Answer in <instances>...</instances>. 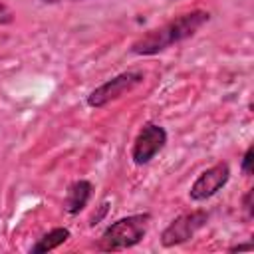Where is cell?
<instances>
[{
    "label": "cell",
    "instance_id": "3957f363",
    "mask_svg": "<svg viewBox=\"0 0 254 254\" xmlns=\"http://www.w3.org/2000/svg\"><path fill=\"white\" fill-rule=\"evenodd\" d=\"M145 79V71L143 69H129V71H123L111 79H107L105 83H101L99 87H95L89 95H87V105L89 107H105L107 103L123 97L125 93L133 91L137 85H141Z\"/></svg>",
    "mask_w": 254,
    "mask_h": 254
},
{
    "label": "cell",
    "instance_id": "8992f818",
    "mask_svg": "<svg viewBox=\"0 0 254 254\" xmlns=\"http://www.w3.org/2000/svg\"><path fill=\"white\" fill-rule=\"evenodd\" d=\"M230 179V167L228 163L220 161L216 165H212L210 169H206L204 173L198 175V179L192 183L189 194L192 200L200 202V200H206L210 196H214Z\"/></svg>",
    "mask_w": 254,
    "mask_h": 254
},
{
    "label": "cell",
    "instance_id": "7a4b0ae2",
    "mask_svg": "<svg viewBox=\"0 0 254 254\" xmlns=\"http://www.w3.org/2000/svg\"><path fill=\"white\" fill-rule=\"evenodd\" d=\"M149 220H151L149 212H139V214H131L111 222L103 230L97 242V248L103 252H119L139 244L147 234Z\"/></svg>",
    "mask_w": 254,
    "mask_h": 254
},
{
    "label": "cell",
    "instance_id": "ba28073f",
    "mask_svg": "<svg viewBox=\"0 0 254 254\" xmlns=\"http://www.w3.org/2000/svg\"><path fill=\"white\" fill-rule=\"evenodd\" d=\"M69 238V230L67 228H54L48 234H44L42 238H38V242L30 248L32 254H42V252H50L56 250L58 246H62L64 242H67Z\"/></svg>",
    "mask_w": 254,
    "mask_h": 254
},
{
    "label": "cell",
    "instance_id": "277c9868",
    "mask_svg": "<svg viewBox=\"0 0 254 254\" xmlns=\"http://www.w3.org/2000/svg\"><path fill=\"white\" fill-rule=\"evenodd\" d=\"M208 220V212L206 210H190L185 212L181 216H177L161 234V244L165 248H173L177 244L189 242Z\"/></svg>",
    "mask_w": 254,
    "mask_h": 254
},
{
    "label": "cell",
    "instance_id": "8fae6325",
    "mask_svg": "<svg viewBox=\"0 0 254 254\" xmlns=\"http://www.w3.org/2000/svg\"><path fill=\"white\" fill-rule=\"evenodd\" d=\"M252 194H254V190L250 189L246 192V196H244V210L248 212V216H252Z\"/></svg>",
    "mask_w": 254,
    "mask_h": 254
},
{
    "label": "cell",
    "instance_id": "30bf717a",
    "mask_svg": "<svg viewBox=\"0 0 254 254\" xmlns=\"http://www.w3.org/2000/svg\"><path fill=\"white\" fill-rule=\"evenodd\" d=\"M12 20H14V12L6 4L0 2V24H10Z\"/></svg>",
    "mask_w": 254,
    "mask_h": 254
},
{
    "label": "cell",
    "instance_id": "7c38bea8",
    "mask_svg": "<svg viewBox=\"0 0 254 254\" xmlns=\"http://www.w3.org/2000/svg\"><path fill=\"white\" fill-rule=\"evenodd\" d=\"M252 248H254V244L248 242V244H236V246H230L228 250H230V252H242V250H252Z\"/></svg>",
    "mask_w": 254,
    "mask_h": 254
},
{
    "label": "cell",
    "instance_id": "52a82bcc",
    "mask_svg": "<svg viewBox=\"0 0 254 254\" xmlns=\"http://www.w3.org/2000/svg\"><path fill=\"white\" fill-rule=\"evenodd\" d=\"M91 183L89 181H75L73 185H69L67 189V194H65V200H64V208L67 214H77L81 212L87 202H89V196H91Z\"/></svg>",
    "mask_w": 254,
    "mask_h": 254
},
{
    "label": "cell",
    "instance_id": "6da1fadb",
    "mask_svg": "<svg viewBox=\"0 0 254 254\" xmlns=\"http://www.w3.org/2000/svg\"><path fill=\"white\" fill-rule=\"evenodd\" d=\"M210 20V14L204 10H190L187 14L177 16L175 20L149 30L139 40L131 44V52L137 56H155L190 36H194L206 22Z\"/></svg>",
    "mask_w": 254,
    "mask_h": 254
},
{
    "label": "cell",
    "instance_id": "9c48e42d",
    "mask_svg": "<svg viewBox=\"0 0 254 254\" xmlns=\"http://www.w3.org/2000/svg\"><path fill=\"white\" fill-rule=\"evenodd\" d=\"M252 157H254V147H248L244 157H242V171H244V175H252Z\"/></svg>",
    "mask_w": 254,
    "mask_h": 254
},
{
    "label": "cell",
    "instance_id": "5b68a950",
    "mask_svg": "<svg viewBox=\"0 0 254 254\" xmlns=\"http://www.w3.org/2000/svg\"><path fill=\"white\" fill-rule=\"evenodd\" d=\"M167 143V131L157 123H145L143 129L137 133L131 149V159L135 165H147L155 159L157 153L163 151Z\"/></svg>",
    "mask_w": 254,
    "mask_h": 254
}]
</instances>
